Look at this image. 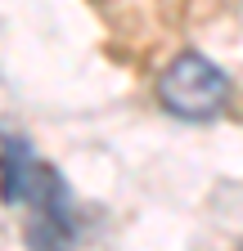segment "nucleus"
<instances>
[{
    "label": "nucleus",
    "instance_id": "nucleus-1",
    "mask_svg": "<svg viewBox=\"0 0 243 251\" xmlns=\"http://www.w3.org/2000/svg\"><path fill=\"white\" fill-rule=\"evenodd\" d=\"M158 99H162L167 112L185 117V121H207V117H216L225 108L230 76L203 54H180L158 76Z\"/></svg>",
    "mask_w": 243,
    "mask_h": 251
},
{
    "label": "nucleus",
    "instance_id": "nucleus-2",
    "mask_svg": "<svg viewBox=\"0 0 243 251\" xmlns=\"http://www.w3.org/2000/svg\"><path fill=\"white\" fill-rule=\"evenodd\" d=\"M27 202H32V225H27V247L32 251H68L77 238V215H72V198L54 166L36 162V175L27 184Z\"/></svg>",
    "mask_w": 243,
    "mask_h": 251
},
{
    "label": "nucleus",
    "instance_id": "nucleus-3",
    "mask_svg": "<svg viewBox=\"0 0 243 251\" xmlns=\"http://www.w3.org/2000/svg\"><path fill=\"white\" fill-rule=\"evenodd\" d=\"M36 175V157L23 139H5L0 144V202H23L27 198V184Z\"/></svg>",
    "mask_w": 243,
    "mask_h": 251
}]
</instances>
